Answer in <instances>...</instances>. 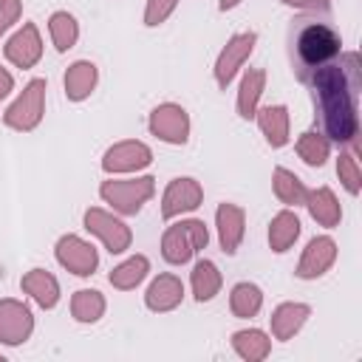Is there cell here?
Wrapping results in <instances>:
<instances>
[{"instance_id":"18","label":"cell","mask_w":362,"mask_h":362,"mask_svg":"<svg viewBox=\"0 0 362 362\" xmlns=\"http://www.w3.org/2000/svg\"><path fill=\"white\" fill-rule=\"evenodd\" d=\"M308 317H311V305H305V303H280L269 317L272 337L280 339V342L291 339L308 322Z\"/></svg>"},{"instance_id":"17","label":"cell","mask_w":362,"mask_h":362,"mask_svg":"<svg viewBox=\"0 0 362 362\" xmlns=\"http://www.w3.org/2000/svg\"><path fill=\"white\" fill-rule=\"evenodd\" d=\"M23 294H28L40 308H54L59 303V280L48 269H31L20 277Z\"/></svg>"},{"instance_id":"21","label":"cell","mask_w":362,"mask_h":362,"mask_svg":"<svg viewBox=\"0 0 362 362\" xmlns=\"http://www.w3.org/2000/svg\"><path fill=\"white\" fill-rule=\"evenodd\" d=\"M305 209H308V215L320 223V226H325V229H334L339 221H342V206H339V201H337V195H334V189L331 187H317V189H308V195H305V204H303Z\"/></svg>"},{"instance_id":"15","label":"cell","mask_w":362,"mask_h":362,"mask_svg":"<svg viewBox=\"0 0 362 362\" xmlns=\"http://www.w3.org/2000/svg\"><path fill=\"white\" fill-rule=\"evenodd\" d=\"M181 300H184V283H181V277H175L170 272L153 277L150 286H147V291H144V305L150 311H156V314H164V311L178 308Z\"/></svg>"},{"instance_id":"31","label":"cell","mask_w":362,"mask_h":362,"mask_svg":"<svg viewBox=\"0 0 362 362\" xmlns=\"http://www.w3.org/2000/svg\"><path fill=\"white\" fill-rule=\"evenodd\" d=\"M294 150H297V156H300L308 167H322V164L328 161V156H331V141H328V136L320 133V130H305V133H300Z\"/></svg>"},{"instance_id":"28","label":"cell","mask_w":362,"mask_h":362,"mask_svg":"<svg viewBox=\"0 0 362 362\" xmlns=\"http://www.w3.org/2000/svg\"><path fill=\"white\" fill-rule=\"evenodd\" d=\"M105 308H107L105 294L96 291V288H79V291H74V297H71V317H74L76 322H82V325L99 322V320L105 317Z\"/></svg>"},{"instance_id":"5","label":"cell","mask_w":362,"mask_h":362,"mask_svg":"<svg viewBox=\"0 0 362 362\" xmlns=\"http://www.w3.org/2000/svg\"><path fill=\"white\" fill-rule=\"evenodd\" d=\"M82 223H85V229H88L93 238L102 240V246H105L110 255H122V252H127L130 243H133L130 226H127L119 215H113V212H107V209H102V206H88L85 215H82Z\"/></svg>"},{"instance_id":"20","label":"cell","mask_w":362,"mask_h":362,"mask_svg":"<svg viewBox=\"0 0 362 362\" xmlns=\"http://www.w3.org/2000/svg\"><path fill=\"white\" fill-rule=\"evenodd\" d=\"M260 133L272 147H286L288 144V107L286 105H263L255 113Z\"/></svg>"},{"instance_id":"24","label":"cell","mask_w":362,"mask_h":362,"mask_svg":"<svg viewBox=\"0 0 362 362\" xmlns=\"http://www.w3.org/2000/svg\"><path fill=\"white\" fill-rule=\"evenodd\" d=\"M221 286H223V277H221L218 266H215L212 260H206V257L195 260V266H192V272H189L192 297H195L198 303H209V300H215V294L221 291Z\"/></svg>"},{"instance_id":"14","label":"cell","mask_w":362,"mask_h":362,"mask_svg":"<svg viewBox=\"0 0 362 362\" xmlns=\"http://www.w3.org/2000/svg\"><path fill=\"white\" fill-rule=\"evenodd\" d=\"M215 229H218V243L223 255H235L240 249V240L246 235V212L238 204H218L215 209Z\"/></svg>"},{"instance_id":"34","label":"cell","mask_w":362,"mask_h":362,"mask_svg":"<svg viewBox=\"0 0 362 362\" xmlns=\"http://www.w3.org/2000/svg\"><path fill=\"white\" fill-rule=\"evenodd\" d=\"M23 14V0H0V37L20 20Z\"/></svg>"},{"instance_id":"3","label":"cell","mask_w":362,"mask_h":362,"mask_svg":"<svg viewBox=\"0 0 362 362\" xmlns=\"http://www.w3.org/2000/svg\"><path fill=\"white\" fill-rule=\"evenodd\" d=\"M45 79L42 76H34L25 82V88L17 93V99L6 107L3 113V124L17 130V133H31L40 127L42 116H45Z\"/></svg>"},{"instance_id":"22","label":"cell","mask_w":362,"mask_h":362,"mask_svg":"<svg viewBox=\"0 0 362 362\" xmlns=\"http://www.w3.org/2000/svg\"><path fill=\"white\" fill-rule=\"evenodd\" d=\"M192 255H195V246H192V238H189L184 221L170 223L161 235V257L173 266H184L192 260Z\"/></svg>"},{"instance_id":"2","label":"cell","mask_w":362,"mask_h":362,"mask_svg":"<svg viewBox=\"0 0 362 362\" xmlns=\"http://www.w3.org/2000/svg\"><path fill=\"white\" fill-rule=\"evenodd\" d=\"M156 178L136 175V178H107L99 184V198L119 215H136L153 198Z\"/></svg>"},{"instance_id":"27","label":"cell","mask_w":362,"mask_h":362,"mask_svg":"<svg viewBox=\"0 0 362 362\" xmlns=\"http://www.w3.org/2000/svg\"><path fill=\"white\" fill-rule=\"evenodd\" d=\"M147 274H150V260H147L144 255H130L127 260H122L119 266L110 269L107 280H110L113 288H119V291H130V288H136Z\"/></svg>"},{"instance_id":"1","label":"cell","mask_w":362,"mask_h":362,"mask_svg":"<svg viewBox=\"0 0 362 362\" xmlns=\"http://www.w3.org/2000/svg\"><path fill=\"white\" fill-rule=\"evenodd\" d=\"M314 90V102L320 110L322 133L328 141H342L356 147L359 136V113H356V90H359V57L348 54L339 65L328 62L314 68L308 76Z\"/></svg>"},{"instance_id":"30","label":"cell","mask_w":362,"mask_h":362,"mask_svg":"<svg viewBox=\"0 0 362 362\" xmlns=\"http://www.w3.org/2000/svg\"><path fill=\"white\" fill-rule=\"evenodd\" d=\"M48 37H51V42H54V48L59 54L71 51L76 45V40H79V23H76V17L71 11H54L48 17Z\"/></svg>"},{"instance_id":"8","label":"cell","mask_w":362,"mask_h":362,"mask_svg":"<svg viewBox=\"0 0 362 362\" xmlns=\"http://www.w3.org/2000/svg\"><path fill=\"white\" fill-rule=\"evenodd\" d=\"M147 127L158 141L187 144V139H189V113L175 102H161L150 110Z\"/></svg>"},{"instance_id":"9","label":"cell","mask_w":362,"mask_h":362,"mask_svg":"<svg viewBox=\"0 0 362 362\" xmlns=\"http://www.w3.org/2000/svg\"><path fill=\"white\" fill-rule=\"evenodd\" d=\"M150 161H153V150L144 141L124 139V141H116L105 150L102 170L107 175H124V173H139V170L150 167Z\"/></svg>"},{"instance_id":"4","label":"cell","mask_w":362,"mask_h":362,"mask_svg":"<svg viewBox=\"0 0 362 362\" xmlns=\"http://www.w3.org/2000/svg\"><path fill=\"white\" fill-rule=\"evenodd\" d=\"M342 51V40L339 34L325 25V23H311L297 34V59L303 62V68L314 71L322 68L328 62H334Z\"/></svg>"},{"instance_id":"6","label":"cell","mask_w":362,"mask_h":362,"mask_svg":"<svg viewBox=\"0 0 362 362\" xmlns=\"http://www.w3.org/2000/svg\"><path fill=\"white\" fill-rule=\"evenodd\" d=\"M255 45H257V34H255V31H238V34H232V37L226 40V45L221 48V54H218V59H215V68H212L218 88L226 90V88L232 85V79L240 74V68H243L246 59L252 57Z\"/></svg>"},{"instance_id":"10","label":"cell","mask_w":362,"mask_h":362,"mask_svg":"<svg viewBox=\"0 0 362 362\" xmlns=\"http://www.w3.org/2000/svg\"><path fill=\"white\" fill-rule=\"evenodd\" d=\"M34 334V314L23 300L3 297L0 300V345L17 348L28 342Z\"/></svg>"},{"instance_id":"37","label":"cell","mask_w":362,"mask_h":362,"mask_svg":"<svg viewBox=\"0 0 362 362\" xmlns=\"http://www.w3.org/2000/svg\"><path fill=\"white\" fill-rule=\"evenodd\" d=\"M283 6H291V8H305L308 6V0H280Z\"/></svg>"},{"instance_id":"11","label":"cell","mask_w":362,"mask_h":362,"mask_svg":"<svg viewBox=\"0 0 362 362\" xmlns=\"http://www.w3.org/2000/svg\"><path fill=\"white\" fill-rule=\"evenodd\" d=\"M201 204H204V187L195 178H189V175H178V178H173L164 187V195H161V218L164 221H173L178 215L195 212Z\"/></svg>"},{"instance_id":"25","label":"cell","mask_w":362,"mask_h":362,"mask_svg":"<svg viewBox=\"0 0 362 362\" xmlns=\"http://www.w3.org/2000/svg\"><path fill=\"white\" fill-rule=\"evenodd\" d=\"M232 351L246 362H263L272 354V337L260 328H240L232 334Z\"/></svg>"},{"instance_id":"38","label":"cell","mask_w":362,"mask_h":362,"mask_svg":"<svg viewBox=\"0 0 362 362\" xmlns=\"http://www.w3.org/2000/svg\"><path fill=\"white\" fill-rule=\"evenodd\" d=\"M235 6H240V0H221V3H218L221 11H229V8H235Z\"/></svg>"},{"instance_id":"7","label":"cell","mask_w":362,"mask_h":362,"mask_svg":"<svg viewBox=\"0 0 362 362\" xmlns=\"http://www.w3.org/2000/svg\"><path fill=\"white\" fill-rule=\"evenodd\" d=\"M54 257L65 272H71L76 277H90L99 266L96 246L90 240L79 238V235H62L54 246Z\"/></svg>"},{"instance_id":"26","label":"cell","mask_w":362,"mask_h":362,"mask_svg":"<svg viewBox=\"0 0 362 362\" xmlns=\"http://www.w3.org/2000/svg\"><path fill=\"white\" fill-rule=\"evenodd\" d=\"M260 308H263V291H260L257 283L240 280V283L232 286V291H229V311L238 320H252V317H257Z\"/></svg>"},{"instance_id":"39","label":"cell","mask_w":362,"mask_h":362,"mask_svg":"<svg viewBox=\"0 0 362 362\" xmlns=\"http://www.w3.org/2000/svg\"><path fill=\"white\" fill-rule=\"evenodd\" d=\"M308 6H328V0H308Z\"/></svg>"},{"instance_id":"16","label":"cell","mask_w":362,"mask_h":362,"mask_svg":"<svg viewBox=\"0 0 362 362\" xmlns=\"http://www.w3.org/2000/svg\"><path fill=\"white\" fill-rule=\"evenodd\" d=\"M96 82H99V68L90 59L71 62L65 76H62V88H65L68 102H85L96 90Z\"/></svg>"},{"instance_id":"29","label":"cell","mask_w":362,"mask_h":362,"mask_svg":"<svg viewBox=\"0 0 362 362\" xmlns=\"http://www.w3.org/2000/svg\"><path fill=\"white\" fill-rule=\"evenodd\" d=\"M272 189H274L277 201L286 204V206H303L305 204V195H308V187L291 170H286V167H274V173H272Z\"/></svg>"},{"instance_id":"13","label":"cell","mask_w":362,"mask_h":362,"mask_svg":"<svg viewBox=\"0 0 362 362\" xmlns=\"http://www.w3.org/2000/svg\"><path fill=\"white\" fill-rule=\"evenodd\" d=\"M334 260H337V243H334V238L317 235V238H311V240L305 243L294 274H297L300 280H317V277H322V274L334 266Z\"/></svg>"},{"instance_id":"19","label":"cell","mask_w":362,"mask_h":362,"mask_svg":"<svg viewBox=\"0 0 362 362\" xmlns=\"http://www.w3.org/2000/svg\"><path fill=\"white\" fill-rule=\"evenodd\" d=\"M263 90H266V71L263 68H249L240 76L238 99H235V107H238V116L240 119H255V113L260 107Z\"/></svg>"},{"instance_id":"23","label":"cell","mask_w":362,"mask_h":362,"mask_svg":"<svg viewBox=\"0 0 362 362\" xmlns=\"http://www.w3.org/2000/svg\"><path fill=\"white\" fill-rule=\"evenodd\" d=\"M297 238H300V218L297 212H291V206H286L269 221V246L272 252L283 255L294 246Z\"/></svg>"},{"instance_id":"36","label":"cell","mask_w":362,"mask_h":362,"mask_svg":"<svg viewBox=\"0 0 362 362\" xmlns=\"http://www.w3.org/2000/svg\"><path fill=\"white\" fill-rule=\"evenodd\" d=\"M11 90H14V76H11V74H8V71L0 65V102H3V99H6Z\"/></svg>"},{"instance_id":"33","label":"cell","mask_w":362,"mask_h":362,"mask_svg":"<svg viewBox=\"0 0 362 362\" xmlns=\"http://www.w3.org/2000/svg\"><path fill=\"white\" fill-rule=\"evenodd\" d=\"M178 8V0H147L144 6V25L156 28L161 23H167V17Z\"/></svg>"},{"instance_id":"35","label":"cell","mask_w":362,"mask_h":362,"mask_svg":"<svg viewBox=\"0 0 362 362\" xmlns=\"http://www.w3.org/2000/svg\"><path fill=\"white\" fill-rule=\"evenodd\" d=\"M184 226H187V232H189V238H192L195 252L206 249V243H209V229H206V223H204V221H198V218H187V221H184Z\"/></svg>"},{"instance_id":"32","label":"cell","mask_w":362,"mask_h":362,"mask_svg":"<svg viewBox=\"0 0 362 362\" xmlns=\"http://www.w3.org/2000/svg\"><path fill=\"white\" fill-rule=\"evenodd\" d=\"M337 175H339L342 187H345L351 195H359V189H362V170H359L356 150L339 153V158H337Z\"/></svg>"},{"instance_id":"12","label":"cell","mask_w":362,"mask_h":362,"mask_svg":"<svg viewBox=\"0 0 362 362\" xmlns=\"http://www.w3.org/2000/svg\"><path fill=\"white\" fill-rule=\"evenodd\" d=\"M3 54L6 59L14 65V68H34L42 57V37H40V28L34 23H23L3 45Z\"/></svg>"}]
</instances>
